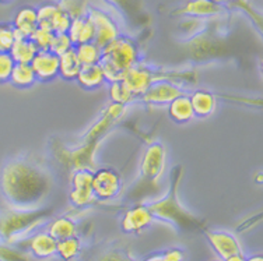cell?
I'll list each match as a JSON object with an SVG mask.
<instances>
[{"instance_id": "6da1fadb", "label": "cell", "mask_w": 263, "mask_h": 261, "mask_svg": "<svg viewBox=\"0 0 263 261\" xmlns=\"http://www.w3.org/2000/svg\"><path fill=\"white\" fill-rule=\"evenodd\" d=\"M52 187L51 172L28 156L7 161L0 172V191L14 208H40L51 194Z\"/></svg>"}, {"instance_id": "7a4b0ae2", "label": "cell", "mask_w": 263, "mask_h": 261, "mask_svg": "<svg viewBox=\"0 0 263 261\" xmlns=\"http://www.w3.org/2000/svg\"><path fill=\"white\" fill-rule=\"evenodd\" d=\"M49 208H3L0 210V240L7 245L20 243L51 219Z\"/></svg>"}, {"instance_id": "3957f363", "label": "cell", "mask_w": 263, "mask_h": 261, "mask_svg": "<svg viewBox=\"0 0 263 261\" xmlns=\"http://www.w3.org/2000/svg\"><path fill=\"white\" fill-rule=\"evenodd\" d=\"M182 179V166L174 168L171 172V187L164 198L147 204L154 218H160L177 226L182 231H195L200 229L203 224L197 216L192 215L179 201V183Z\"/></svg>"}, {"instance_id": "277c9868", "label": "cell", "mask_w": 263, "mask_h": 261, "mask_svg": "<svg viewBox=\"0 0 263 261\" xmlns=\"http://www.w3.org/2000/svg\"><path fill=\"white\" fill-rule=\"evenodd\" d=\"M137 62H140V52L136 42L129 36L119 35L102 48L100 65L105 81L114 83L122 80L123 74Z\"/></svg>"}, {"instance_id": "5b68a950", "label": "cell", "mask_w": 263, "mask_h": 261, "mask_svg": "<svg viewBox=\"0 0 263 261\" xmlns=\"http://www.w3.org/2000/svg\"><path fill=\"white\" fill-rule=\"evenodd\" d=\"M191 71H164L153 69L152 66L146 65L143 62H137L136 65L132 66L130 69L123 74L122 81L129 88L133 95L137 99L144 94L147 88L152 86L153 83L161 80H178V78H189Z\"/></svg>"}, {"instance_id": "8992f818", "label": "cell", "mask_w": 263, "mask_h": 261, "mask_svg": "<svg viewBox=\"0 0 263 261\" xmlns=\"http://www.w3.org/2000/svg\"><path fill=\"white\" fill-rule=\"evenodd\" d=\"M165 148L161 143H153L143 152L140 161V177L147 186H157L165 168Z\"/></svg>"}, {"instance_id": "52a82bcc", "label": "cell", "mask_w": 263, "mask_h": 261, "mask_svg": "<svg viewBox=\"0 0 263 261\" xmlns=\"http://www.w3.org/2000/svg\"><path fill=\"white\" fill-rule=\"evenodd\" d=\"M122 187V176L112 168H101L92 173V194L96 200H114L121 194Z\"/></svg>"}, {"instance_id": "ba28073f", "label": "cell", "mask_w": 263, "mask_h": 261, "mask_svg": "<svg viewBox=\"0 0 263 261\" xmlns=\"http://www.w3.org/2000/svg\"><path fill=\"white\" fill-rule=\"evenodd\" d=\"M92 173L91 169H77L71 173L69 200L73 207L84 208L96 201L92 194Z\"/></svg>"}, {"instance_id": "9c48e42d", "label": "cell", "mask_w": 263, "mask_h": 261, "mask_svg": "<svg viewBox=\"0 0 263 261\" xmlns=\"http://www.w3.org/2000/svg\"><path fill=\"white\" fill-rule=\"evenodd\" d=\"M87 17L91 20L94 30H96L94 44H97L101 49L108 45L109 42H112L117 36L121 35L117 21L114 20L106 11L90 6L88 11H87Z\"/></svg>"}, {"instance_id": "30bf717a", "label": "cell", "mask_w": 263, "mask_h": 261, "mask_svg": "<svg viewBox=\"0 0 263 261\" xmlns=\"http://www.w3.org/2000/svg\"><path fill=\"white\" fill-rule=\"evenodd\" d=\"M186 94L182 88L170 80H161L153 83L147 91L137 101L147 105H168L177 96Z\"/></svg>"}, {"instance_id": "8fae6325", "label": "cell", "mask_w": 263, "mask_h": 261, "mask_svg": "<svg viewBox=\"0 0 263 261\" xmlns=\"http://www.w3.org/2000/svg\"><path fill=\"white\" fill-rule=\"evenodd\" d=\"M154 219L156 218L148 210L147 204H137L125 211L121 219V229L125 233L137 235L150 228Z\"/></svg>"}, {"instance_id": "7c38bea8", "label": "cell", "mask_w": 263, "mask_h": 261, "mask_svg": "<svg viewBox=\"0 0 263 261\" xmlns=\"http://www.w3.org/2000/svg\"><path fill=\"white\" fill-rule=\"evenodd\" d=\"M30 65L35 73L36 81L41 83H49L59 75V56L51 50H38Z\"/></svg>"}, {"instance_id": "4fadbf2b", "label": "cell", "mask_w": 263, "mask_h": 261, "mask_svg": "<svg viewBox=\"0 0 263 261\" xmlns=\"http://www.w3.org/2000/svg\"><path fill=\"white\" fill-rule=\"evenodd\" d=\"M209 243L216 254H217L221 261L226 260L227 257L242 253L241 245L233 233L226 231H204Z\"/></svg>"}, {"instance_id": "5bb4252c", "label": "cell", "mask_w": 263, "mask_h": 261, "mask_svg": "<svg viewBox=\"0 0 263 261\" xmlns=\"http://www.w3.org/2000/svg\"><path fill=\"white\" fill-rule=\"evenodd\" d=\"M26 242L27 249L31 254L36 258L45 260V258H51L56 254V245L58 240L48 233V232H36L32 233L31 236L24 239Z\"/></svg>"}, {"instance_id": "9a60e30c", "label": "cell", "mask_w": 263, "mask_h": 261, "mask_svg": "<svg viewBox=\"0 0 263 261\" xmlns=\"http://www.w3.org/2000/svg\"><path fill=\"white\" fill-rule=\"evenodd\" d=\"M13 28L15 31V39L17 38H30L32 32L38 28V18H36V9L32 6H24L17 11Z\"/></svg>"}, {"instance_id": "2e32d148", "label": "cell", "mask_w": 263, "mask_h": 261, "mask_svg": "<svg viewBox=\"0 0 263 261\" xmlns=\"http://www.w3.org/2000/svg\"><path fill=\"white\" fill-rule=\"evenodd\" d=\"M223 11V5L214 0H189L186 5L175 11V14L189 17H213Z\"/></svg>"}, {"instance_id": "e0dca14e", "label": "cell", "mask_w": 263, "mask_h": 261, "mask_svg": "<svg viewBox=\"0 0 263 261\" xmlns=\"http://www.w3.org/2000/svg\"><path fill=\"white\" fill-rule=\"evenodd\" d=\"M191 104H192L193 115L200 119L212 116L217 108V96L208 90H197L192 92Z\"/></svg>"}, {"instance_id": "ac0fdd59", "label": "cell", "mask_w": 263, "mask_h": 261, "mask_svg": "<svg viewBox=\"0 0 263 261\" xmlns=\"http://www.w3.org/2000/svg\"><path fill=\"white\" fill-rule=\"evenodd\" d=\"M67 35L73 42V45H80V44H87V42H94L96 38V30L92 25L91 20L84 15L80 18H73L70 23V27L67 30Z\"/></svg>"}, {"instance_id": "d6986e66", "label": "cell", "mask_w": 263, "mask_h": 261, "mask_svg": "<svg viewBox=\"0 0 263 261\" xmlns=\"http://www.w3.org/2000/svg\"><path fill=\"white\" fill-rule=\"evenodd\" d=\"M76 81L79 83V86L86 88V90H96V88H100L104 83H106L105 75H104V71H102L100 63L81 66Z\"/></svg>"}, {"instance_id": "ffe728a7", "label": "cell", "mask_w": 263, "mask_h": 261, "mask_svg": "<svg viewBox=\"0 0 263 261\" xmlns=\"http://www.w3.org/2000/svg\"><path fill=\"white\" fill-rule=\"evenodd\" d=\"M168 115L172 121L177 123H187L195 117L193 115L192 104H191V98L187 94L177 96L175 99H172L168 104Z\"/></svg>"}, {"instance_id": "44dd1931", "label": "cell", "mask_w": 263, "mask_h": 261, "mask_svg": "<svg viewBox=\"0 0 263 261\" xmlns=\"http://www.w3.org/2000/svg\"><path fill=\"white\" fill-rule=\"evenodd\" d=\"M38 48L31 38H17L9 50L14 63H31L38 53Z\"/></svg>"}, {"instance_id": "7402d4cb", "label": "cell", "mask_w": 263, "mask_h": 261, "mask_svg": "<svg viewBox=\"0 0 263 261\" xmlns=\"http://www.w3.org/2000/svg\"><path fill=\"white\" fill-rule=\"evenodd\" d=\"M81 65L77 59L74 46L59 56V77L65 81H76Z\"/></svg>"}, {"instance_id": "603a6c76", "label": "cell", "mask_w": 263, "mask_h": 261, "mask_svg": "<svg viewBox=\"0 0 263 261\" xmlns=\"http://www.w3.org/2000/svg\"><path fill=\"white\" fill-rule=\"evenodd\" d=\"M46 232L56 240H62L66 237L77 235V226L74 221L69 216H59V218H55L49 222Z\"/></svg>"}, {"instance_id": "cb8c5ba5", "label": "cell", "mask_w": 263, "mask_h": 261, "mask_svg": "<svg viewBox=\"0 0 263 261\" xmlns=\"http://www.w3.org/2000/svg\"><path fill=\"white\" fill-rule=\"evenodd\" d=\"M35 81V73L30 63H14L9 83H11L17 88H30L34 86Z\"/></svg>"}, {"instance_id": "d4e9b609", "label": "cell", "mask_w": 263, "mask_h": 261, "mask_svg": "<svg viewBox=\"0 0 263 261\" xmlns=\"http://www.w3.org/2000/svg\"><path fill=\"white\" fill-rule=\"evenodd\" d=\"M77 59L81 66H90L100 63L102 56V49L94 42H87L74 46Z\"/></svg>"}, {"instance_id": "484cf974", "label": "cell", "mask_w": 263, "mask_h": 261, "mask_svg": "<svg viewBox=\"0 0 263 261\" xmlns=\"http://www.w3.org/2000/svg\"><path fill=\"white\" fill-rule=\"evenodd\" d=\"M81 240L80 237L74 235V236L66 237L62 240H58L56 245V254L61 257L63 261H71L74 260L81 251Z\"/></svg>"}, {"instance_id": "4316f807", "label": "cell", "mask_w": 263, "mask_h": 261, "mask_svg": "<svg viewBox=\"0 0 263 261\" xmlns=\"http://www.w3.org/2000/svg\"><path fill=\"white\" fill-rule=\"evenodd\" d=\"M108 92H109V96H111L112 104L127 106L130 105V104H133L135 101H137L136 96L132 94L130 91H129V88L125 86V83L122 80L109 83Z\"/></svg>"}, {"instance_id": "83f0119b", "label": "cell", "mask_w": 263, "mask_h": 261, "mask_svg": "<svg viewBox=\"0 0 263 261\" xmlns=\"http://www.w3.org/2000/svg\"><path fill=\"white\" fill-rule=\"evenodd\" d=\"M56 5L62 11H65L71 20L87 15V11L90 7L87 0H59V3Z\"/></svg>"}, {"instance_id": "f1b7e54d", "label": "cell", "mask_w": 263, "mask_h": 261, "mask_svg": "<svg viewBox=\"0 0 263 261\" xmlns=\"http://www.w3.org/2000/svg\"><path fill=\"white\" fill-rule=\"evenodd\" d=\"M58 10H59V7H58L56 3H45V5H42L41 7H38V9H36L38 27L51 30L52 18L55 17L56 11Z\"/></svg>"}, {"instance_id": "f546056e", "label": "cell", "mask_w": 263, "mask_h": 261, "mask_svg": "<svg viewBox=\"0 0 263 261\" xmlns=\"http://www.w3.org/2000/svg\"><path fill=\"white\" fill-rule=\"evenodd\" d=\"M73 46L74 45H73V42L67 34H53V38H52V42L48 50H51L52 53H55L56 56H61L62 53L71 49Z\"/></svg>"}, {"instance_id": "4dcf8cb0", "label": "cell", "mask_w": 263, "mask_h": 261, "mask_svg": "<svg viewBox=\"0 0 263 261\" xmlns=\"http://www.w3.org/2000/svg\"><path fill=\"white\" fill-rule=\"evenodd\" d=\"M15 41V31L13 25L7 23L0 24V52H9Z\"/></svg>"}, {"instance_id": "1f68e13d", "label": "cell", "mask_w": 263, "mask_h": 261, "mask_svg": "<svg viewBox=\"0 0 263 261\" xmlns=\"http://www.w3.org/2000/svg\"><path fill=\"white\" fill-rule=\"evenodd\" d=\"M142 261H185V253L181 249H168L150 254Z\"/></svg>"}, {"instance_id": "d6a6232c", "label": "cell", "mask_w": 263, "mask_h": 261, "mask_svg": "<svg viewBox=\"0 0 263 261\" xmlns=\"http://www.w3.org/2000/svg\"><path fill=\"white\" fill-rule=\"evenodd\" d=\"M32 42L35 44L36 48L40 50H48L49 49V45H51L52 38H53V32L48 28H42V27H38L32 35L30 36Z\"/></svg>"}, {"instance_id": "836d02e7", "label": "cell", "mask_w": 263, "mask_h": 261, "mask_svg": "<svg viewBox=\"0 0 263 261\" xmlns=\"http://www.w3.org/2000/svg\"><path fill=\"white\" fill-rule=\"evenodd\" d=\"M71 18L66 14L65 11H62L61 9L56 11L55 17L52 18L51 30L53 34H67V30L70 27Z\"/></svg>"}, {"instance_id": "e575fe53", "label": "cell", "mask_w": 263, "mask_h": 261, "mask_svg": "<svg viewBox=\"0 0 263 261\" xmlns=\"http://www.w3.org/2000/svg\"><path fill=\"white\" fill-rule=\"evenodd\" d=\"M14 67V61L9 52H0V84L9 83L11 70Z\"/></svg>"}, {"instance_id": "d590c367", "label": "cell", "mask_w": 263, "mask_h": 261, "mask_svg": "<svg viewBox=\"0 0 263 261\" xmlns=\"http://www.w3.org/2000/svg\"><path fill=\"white\" fill-rule=\"evenodd\" d=\"M97 261H136L129 254V251L123 250L121 247H112L105 253H102Z\"/></svg>"}, {"instance_id": "8d00e7d4", "label": "cell", "mask_w": 263, "mask_h": 261, "mask_svg": "<svg viewBox=\"0 0 263 261\" xmlns=\"http://www.w3.org/2000/svg\"><path fill=\"white\" fill-rule=\"evenodd\" d=\"M106 2H109L112 5H117L118 7H121L123 10L129 11V13L135 9V2L133 0H106Z\"/></svg>"}, {"instance_id": "74e56055", "label": "cell", "mask_w": 263, "mask_h": 261, "mask_svg": "<svg viewBox=\"0 0 263 261\" xmlns=\"http://www.w3.org/2000/svg\"><path fill=\"white\" fill-rule=\"evenodd\" d=\"M223 261H247V257L243 256L242 253H238V254H234V256L227 257V258Z\"/></svg>"}, {"instance_id": "f35d334b", "label": "cell", "mask_w": 263, "mask_h": 261, "mask_svg": "<svg viewBox=\"0 0 263 261\" xmlns=\"http://www.w3.org/2000/svg\"><path fill=\"white\" fill-rule=\"evenodd\" d=\"M247 261H263V257L260 254H258V256H251L247 258Z\"/></svg>"}, {"instance_id": "ab89813d", "label": "cell", "mask_w": 263, "mask_h": 261, "mask_svg": "<svg viewBox=\"0 0 263 261\" xmlns=\"http://www.w3.org/2000/svg\"><path fill=\"white\" fill-rule=\"evenodd\" d=\"M13 0H0V5H9Z\"/></svg>"}, {"instance_id": "60d3db41", "label": "cell", "mask_w": 263, "mask_h": 261, "mask_svg": "<svg viewBox=\"0 0 263 261\" xmlns=\"http://www.w3.org/2000/svg\"><path fill=\"white\" fill-rule=\"evenodd\" d=\"M214 2H217V3H221V5H223V3H227V2H230V0H214Z\"/></svg>"}]
</instances>
